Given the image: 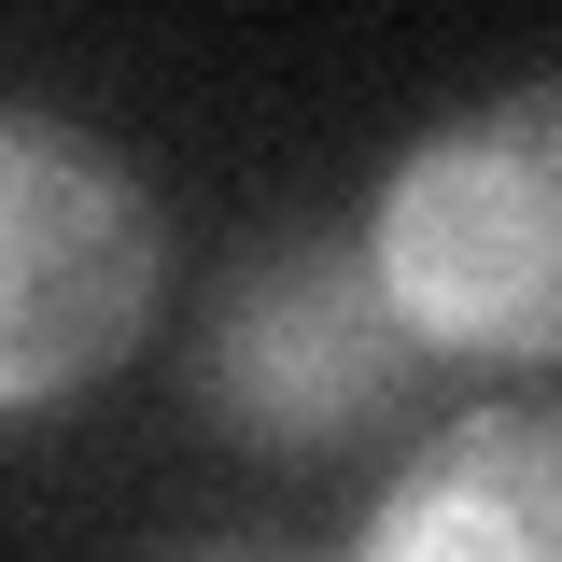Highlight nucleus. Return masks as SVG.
Here are the masks:
<instances>
[{
  "label": "nucleus",
  "instance_id": "20e7f679",
  "mask_svg": "<svg viewBox=\"0 0 562 562\" xmlns=\"http://www.w3.org/2000/svg\"><path fill=\"white\" fill-rule=\"evenodd\" d=\"M366 562H562V422H464L380 492Z\"/></svg>",
  "mask_w": 562,
  "mask_h": 562
},
{
  "label": "nucleus",
  "instance_id": "f257e3e1",
  "mask_svg": "<svg viewBox=\"0 0 562 562\" xmlns=\"http://www.w3.org/2000/svg\"><path fill=\"white\" fill-rule=\"evenodd\" d=\"M408 338L436 351H562V85L492 99L394 169L366 225Z\"/></svg>",
  "mask_w": 562,
  "mask_h": 562
},
{
  "label": "nucleus",
  "instance_id": "f03ea898",
  "mask_svg": "<svg viewBox=\"0 0 562 562\" xmlns=\"http://www.w3.org/2000/svg\"><path fill=\"white\" fill-rule=\"evenodd\" d=\"M155 310V198L99 140L29 127L0 140V394L43 408L70 380H99Z\"/></svg>",
  "mask_w": 562,
  "mask_h": 562
},
{
  "label": "nucleus",
  "instance_id": "7ed1b4c3",
  "mask_svg": "<svg viewBox=\"0 0 562 562\" xmlns=\"http://www.w3.org/2000/svg\"><path fill=\"white\" fill-rule=\"evenodd\" d=\"M394 281L380 254H268L211 310V394L254 422V436H338L394 394Z\"/></svg>",
  "mask_w": 562,
  "mask_h": 562
}]
</instances>
